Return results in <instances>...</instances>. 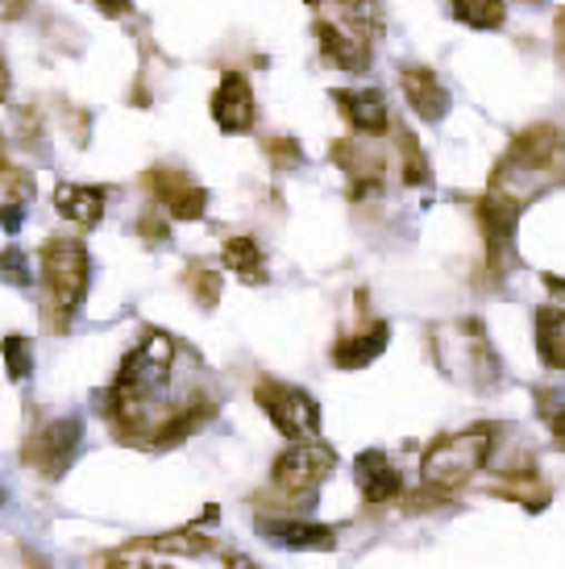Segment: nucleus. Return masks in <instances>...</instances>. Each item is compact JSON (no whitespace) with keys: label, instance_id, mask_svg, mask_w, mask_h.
Wrapping results in <instances>:
<instances>
[{"label":"nucleus","instance_id":"7c9ffc66","mask_svg":"<svg viewBox=\"0 0 565 569\" xmlns=\"http://www.w3.org/2000/svg\"><path fill=\"white\" fill-rule=\"evenodd\" d=\"M545 283H549L553 296H562V300H565V283H562V279H545Z\"/></svg>","mask_w":565,"mask_h":569},{"label":"nucleus","instance_id":"b1692460","mask_svg":"<svg viewBox=\"0 0 565 569\" xmlns=\"http://www.w3.org/2000/svg\"><path fill=\"white\" fill-rule=\"evenodd\" d=\"M21 204H26V200H4V208H0V229H4V233H17V229H21V221H26Z\"/></svg>","mask_w":565,"mask_h":569},{"label":"nucleus","instance_id":"9b49d317","mask_svg":"<svg viewBox=\"0 0 565 569\" xmlns=\"http://www.w3.org/2000/svg\"><path fill=\"white\" fill-rule=\"evenodd\" d=\"M354 475H358V487L366 503H387L395 490H399V475H395L391 458H387L383 449H366V453L354 461Z\"/></svg>","mask_w":565,"mask_h":569},{"label":"nucleus","instance_id":"c85d7f7f","mask_svg":"<svg viewBox=\"0 0 565 569\" xmlns=\"http://www.w3.org/2000/svg\"><path fill=\"white\" fill-rule=\"evenodd\" d=\"M553 432H557V437L565 441V408L557 411V416H553Z\"/></svg>","mask_w":565,"mask_h":569},{"label":"nucleus","instance_id":"ddd939ff","mask_svg":"<svg viewBox=\"0 0 565 569\" xmlns=\"http://www.w3.org/2000/svg\"><path fill=\"white\" fill-rule=\"evenodd\" d=\"M258 532L270 537L275 545H287V549H329L333 537H337L325 523L304 520H258Z\"/></svg>","mask_w":565,"mask_h":569},{"label":"nucleus","instance_id":"7ed1b4c3","mask_svg":"<svg viewBox=\"0 0 565 569\" xmlns=\"http://www.w3.org/2000/svg\"><path fill=\"white\" fill-rule=\"evenodd\" d=\"M42 279H47L54 303L63 312H76L83 291H88V250H83V241L50 238L42 246Z\"/></svg>","mask_w":565,"mask_h":569},{"label":"nucleus","instance_id":"cd10ccee","mask_svg":"<svg viewBox=\"0 0 565 569\" xmlns=\"http://www.w3.org/2000/svg\"><path fill=\"white\" fill-rule=\"evenodd\" d=\"M9 88H13V80H9V63L0 59V104L9 100Z\"/></svg>","mask_w":565,"mask_h":569},{"label":"nucleus","instance_id":"412c9836","mask_svg":"<svg viewBox=\"0 0 565 569\" xmlns=\"http://www.w3.org/2000/svg\"><path fill=\"white\" fill-rule=\"evenodd\" d=\"M0 358H4V370H9L13 382H26L33 375V349L21 332H9V337L0 341Z\"/></svg>","mask_w":565,"mask_h":569},{"label":"nucleus","instance_id":"dca6fc26","mask_svg":"<svg viewBox=\"0 0 565 569\" xmlns=\"http://www.w3.org/2000/svg\"><path fill=\"white\" fill-rule=\"evenodd\" d=\"M220 258H225V267L234 270L241 283H262V279H267V258H262V250H258L254 238H229L225 250H220Z\"/></svg>","mask_w":565,"mask_h":569},{"label":"nucleus","instance_id":"aec40b11","mask_svg":"<svg viewBox=\"0 0 565 569\" xmlns=\"http://www.w3.org/2000/svg\"><path fill=\"white\" fill-rule=\"evenodd\" d=\"M341 4V17H346V26L358 38H378L383 33V9H378V0H337Z\"/></svg>","mask_w":565,"mask_h":569},{"label":"nucleus","instance_id":"6e6552de","mask_svg":"<svg viewBox=\"0 0 565 569\" xmlns=\"http://www.w3.org/2000/svg\"><path fill=\"white\" fill-rule=\"evenodd\" d=\"M254 92L246 76H237V71H225L217 83V92H212V121H217L220 133H246L254 126Z\"/></svg>","mask_w":565,"mask_h":569},{"label":"nucleus","instance_id":"5701e85b","mask_svg":"<svg viewBox=\"0 0 565 569\" xmlns=\"http://www.w3.org/2000/svg\"><path fill=\"white\" fill-rule=\"evenodd\" d=\"M0 279H9L13 287H30L33 283L30 258L17 250V246H4V250H0Z\"/></svg>","mask_w":565,"mask_h":569},{"label":"nucleus","instance_id":"bb28decb","mask_svg":"<svg viewBox=\"0 0 565 569\" xmlns=\"http://www.w3.org/2000/svg\"><path fill=\"white\" fill-rule=\"evenodd\" d=\"M138 229H141V233H146L150 241H162V238H167V229H162L158 221H141Z\"/></svg>","mask_w":565,"mask_h":569},{"label":"nucleus","instance_id":"2eb2a0df","mask_svg":"<svg viewBox=\"0 0 565 569\" xmlns=\"http://www.w3.org/2000/svg\"><path fill=\"white\" fill-rule=\"evenodd\" d=\"M337 109L346 112V121L358 133H383L387 129V109H383V96L378 92H333Z\"/></svg>","mask_w":565,"mask_h":569},{"label":"nucleus","instance_id":"39448f33","mask_svg":"<svg viewBox=\"0 0 565 569\" xmlns=\"http://www.w3.org/2000/svg\"><path fill=\"white\" fill-rule=\"evenodd\" d=\"M333 466H337V453H333L329 445L304 437V441H296L291 449L279 453V461H275V487L282 495H313L333 475Z\"/></svg>","mask_w":565,"mask_h":569},{"label":"nucleus","instance_id":"2f4dec72","mask_svg":"<svg viewBox=\"0 0 565 569\" xmlns=\"http://www.w3.org/2000/svg\"><path fill=\"white\" fill-rule=\"evenodd\" d=\"M304 4H320V0H304Z\"/></svg>","mask_w":565,"mask_h":569},{"label":"nucleus","instance_id":"1a4fd4ad","mask_svg":"<svg viewBox=\"0 0 565 569\" xmlns=\"http://www.w3.org/2000/svg\"><path fill=\"white\" fill-rule=\"evenodd\" d=\"M105 191L100 188H88V183H59L54 188V212L63 217V221L79 224V229H92L100 217H105Z\"/></svg>","mask_w":565,"mask_h":569},{"label":"nucleus","instance_id":"6ab92c4d","mask_svg":"<svg viewBox=\"0 0 565 569\" xmlns=\"http://www.w3.org/2000/svg\"><path fill=\"white\" fill-rule=\"evenodd\" d=\"M454 17L474 26V30H499L507 4L503 0H454Z\"/></svg>","mask_w":565,"mask_h":569},{"label":"nucleus","instance_id":"4be33fe9","mask_svg":"<svg viewBox=\"0 0 565 569\" xmlns=\"http://www.w3.org/2000/svg\"><path fill=\"white\" fill-rule=\"evenodd\" d=\"M188 287L200 308H217L220 300V274H212L208 267H188Z\"/></svg>","mask_w":565,"mask_h":569},{"label":"nucleus","instance_id":"a878e982","mask_svg":"<svg viewBox=\"0 0 565 569\" xmlns=\"http://www.w3.org/2000/svg\"><path fill=\"white\" fill-rule=\"evenodd\" d=\"M129 4H133V0H96V9H100L105 17H126Z\"/></svg>","mask_w":565,"mask_h":569},{"label":"nucleus","instance_id":"0eeeda50","mask_svg":"<svg viewBox=\"0 0 565 569\" xmlns=\"http://www.w3.org/2000/svg\"><path fill=\"white\" fill-rule=\"evenodd\" d=\"M79 441H83V420H79V416H59V420H50V425L33 437L30 461L47 478H63L79 453Z\"/></svg>","mask_w":565,"mask_h":569},{"label":"nucleus","instance_id":"c756f323","mask_svg":"<svg viewBox=\"0 0 565 569\" xmlns=\"http://www.w3.org/2000/svg\"><path fill=\"white\" fill-rule=\"evenodd\" d=\"M557 42H562V63H565V13L557 17Z\"/></svg>","mask_w":565,"mask_h":569},{"label":"nucleus","instance_id":"f3484780","mask_svg":"<svg viewBox=\"0 0 565 569\" xmlns=\"http://www.w3.org/2000/svg\"><path fill=\"white\" fill-rule=\"evenodd\" d=\"M387 325H375L370 332H358V337H349V341H337V349H333V362L346 366V370H358V366L375 362L378 353H383V346H387Z\"/></svg>","mask_w":565,"mask_h":569},{"label":"nucleus","instance_id":"423d86ee","mask_svg":"<svg viewBox=\"0 0 565 569\" xmlns=\"http://www.w3.org/2000/svg\"><path fill=\"white\" fill-rule=\"evenodd\" d=\"M146 188L155 196V204L175 217V221H200L208 212V191L184 171H171V167H150L146 171Z\"/></svg>","mask_w":565,"mask_h":569},{"label":"nucleus","instance_id":"4468645a","mask_svg":"<svg viewBox=\"0 0 565 569\" xmlns=\"http://www.w3.org/2000/svg\"><path fill=\"white\" fill-rule=\"evenodd\" d=\"M404 92H408L412 109L428 117V121H440L445 112H449V92L437 83L433 71H424V67H408L404 71Z\"/></svg>","mask_w":565,"mask_h":569},{"label":"nucleus","instance_id":"f257e3e1","mask_svg":"<svg viewBox=\"0 0 565 569\" xmlns=\"http://www.w3.org/2000/svg\"><path fill=\"white\" fill-rule=\"evenodd\" d=\"M171 366H175V337H167V332H150L146 341H138V349L129 353L126 362H121L105 403H109L112 428L126 441L146 437L150 408L171 387Z\"/></svg>","mask_w":565,"mask_h":569},{"label":"nucleus","instance_id":"393cba45","mask_svg":"<svg viewBox=\"0 0 565 569\" xmlns=\"http://www.w3.org/2000/svg\"><path fill=\"white\" fill-rule=\"evenodd\" d=\"M267 154L275 162H279V167H296V162H299V150L291 142H287V138H275V142L267 146Z\"/></svg>","mask_w":565,"mask_h":569},{"label":"nucleus","instance_id":"9d476101","mask_svg":"<svg viewBox=\"0 0 565 569\" xmlns=\"http://www.w3.org/2000/svg\"><path fill=\"white\" fill-rule=\"evenodd\" d=\"M217 416V403L205 396H196L191 403H184V408L175 411V416H167L162 425L150 432V441L158 445V449H171V445H184L191 437V432H200V428L208 425Z\"/></svg>","mask_w":565,"mask_h":569},{"label":"nucleus","instance_id":"a211bd4d","mask_svg":"<svg viewBox=\"0 0 565 569\" xmlns=\"http://www.w3.org/2000/svg\"><path fill=\"white\" fill-rule=\"evenodd\" d=\"M536 346L549 370H565V312L562 308H545L536 317Z\"/></svg>","mask_w":565,"mask_h":569},{"label":"nucleus","instance_id":"f03ea898","mask_svg":"<svg viewBox=\"0 0 565 569\" xmlns=\"http://www.w3.org/2000/svg\"><path fill=\"white\" fill-rule=\"evenodd\" d=\"M490 453V437L487 432H462V437H449V441H437L428 453H424L420 475L428 487L449 490L457 482H466L470 475L483 470V461Z\"/></svg>","mask_w":565,"mask_h":569},{"label":"nucleus","instance_id":"f8f14e48","mask_svg":"<svg viewBox=\"0 0 565 569\" xmlns=\"http://www.w3.org/2000/svg\"><path fill=\"white\" fill-rule=\"evenodd\" d=\"M316 38H320V50H325L329 63L346 67V71H366L370 67V42L358 38V33L337 30L329 21H316Z\"/></svg>","mask_w":565,"mask_h":569},{"label":"nucleus","instance_id":"20e7f679","mask_svg":"<svg viewBox=\"0 0 565 569\" xmlns=\"http://www.w3.org/2000/svg\"><path fill=\"white\" fill-rule=\"evenodd\" d=\"M258 396V408L270 416V425L279 428L287 441H304V437H316L320 428V408L308 391L299 387H287V382H258L254 387Z\"/></svg>","mask_w":565,"mask_h":569}]
</instances>
